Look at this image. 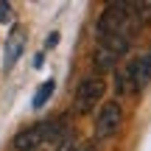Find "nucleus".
<instances>
[{
  "instance_id": "1",
  "label": "nucleus",
  "mask_w": 151,
  "mask_h": 151,
  "mask_svg": "<svg viewBox=\"0 0 151 151\" xmlns=\"http://www.w3.org/2000/svg\"><path fill=\"white\" fill-rule=\"evenodd\" d=\"M137 31H140V20L134 14V3H109L98 20V37L132 39Z\"/></svg>"
},
{
  "instance_id": "2",
  "label": "nucleus",
  "mask_w": 151,
  "mask_h": 151,
  "mask_svg": "<svg viewBox=\"0 0 151 151\" xmlns=\"http://www.w3.org/2000/svg\"><path fill=\"white\" fill-rule=\"evenodd\" d=\"M148 81H151V48L143 56L132 59L129 65L118 73V90L126 92V95H134V92H140Z\"/></svg>"
},
{
  "instance_id": "3",
  "label": "nucleus",
  "mask_w": 151,
  "mask_h": 151,
  "mask_svg": "<svg viewBox=\"0 0 151 151\" xmlns=\"http://www.w3.org/2000/svg\"><path fill=\"white\" fill-rule=\"evenodd\" d=\"M104 92H106V81H104L101 76H87V78H81L78 90H76V112H81V115L90 112L104 98Z\"/></svg>"
},
{
  "instance_id": "4",
  "label": "nucleus",
  "mask_w": 151,
  "mask_h": 151,
  "mask_svg": "<svg viewBox=\"0 0 151 151\" xmlns=\"http://www.w3.org/2000/svg\"><path fill=\"white\" fill-rule=\"evenodd\" d=\"M120 123H123V109H120L118 101H109L101 106L95 118V140H109L112 134H118Z\"/></svg>"
},
{
  "instance_id": "5",
  "label": "nucleus",
  "mask_w": 151,
  "mask_h": 151,
  "mask_svg": "<svg viewBox=\"0 0 151 151\" xmlns=\"http://www.w3.org/2000/svg\"><path fill=\"white\" fill-rule=\"evenodd\" d=\"M22 48H25V34H22L20 25H14V28H11V34L6 37V62H3L6 70H11V67L17 65V59H20Z\"/></svg>"
},
{
  "instance_id": "6",
  "label": "nucleus",
  "mask_w": 151,
  "mask_h": 151,
  "mask_svg": "<svg viewBox=\"0 0 151 151\" xmlns=\"http://www.w3.org/2000/svg\"><path fill=\"white\" fill-rule=\"evenodd\" d=\"M92 65H95V70H98V73H106V70H112V67L118 65V56H115V53H109V50H106V48H101V45H95Z\"/></svg>"
},
{
  "instance_id": "7",
  "label": "nucleus",
  "mask_w": 151,
  "mask_h": 151,
  "mask_svg": "<svg viewBox=\"0 0 151 151\" xmlns=\"http://www.w3.org/2000/svg\"><path fill=\"white\" fill-rule=\"evenodd\" d=\"M53 90H56V81H53V78L45 81V84L37 90V95H34V109H42L45 104H48V98L53 95Z\"/></svg>"
},
{
  "instance_id": "8",
  "label": "nucleus",
  "mask_w": 151,
  "mask_h": 151,
  "mask_svg": "<svg viewBox=\"0 0 151 151\" xmlns=\"http://www.w3.org/2000/svg\"><path fill=\"white\" fill-rule=\"evenodd\" d=\"M56 151H78V140H76L73 132H67V134L56 143Z\"/></svg>"
},
{
  "instance_id": "9",
  "label": "nucleus",
  "mask_w": 151,
  "mask_h": 151,
  "mask_svg": "<svg viewBox=\"0 0 151 151\" xmlns=\"http://www.w3.org/2000/svg\"><path fill=\"white\" fill-rule=\"evenodd\" d=\"M9 20H11V6L0 3V22H9Z\"/></svg>"
},
{
  "instance_id": "10",
  "label": "nucleus",
  "mask_w": 151,
  "mask_h": 151,
  "mask_svg": "<svg viewBox=\"0 0 151 151\" xmlns=\"http://www.w3.org/2000/svg\"><path fill=\"white\" fill-rule=\"evenodd\" d=\"M81 151H95V146H84V148H81Z\"/></svg>"
}]
</instances>
